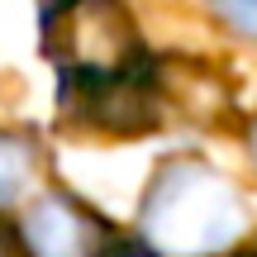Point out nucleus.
<instances>
[{
  "label": "nucleus",
  "instance_id": "1",
  "mask_svg": "<svg viewBox=\"0 0 257 257\" xmlns=\"http://www.w3.org/2000/svg\"><path fill=\"white\" fill-rule=\"evenodd\" d=\"M243 229V200L219 172L176 162L153 181L138 233L153 257H214Z\"/></svg>",
  "mask_w": 257,
  "mask_h": 257
},
{
  "label": "nucleus",
  "instance_id": "2",
  "mask_svg": "<svg viewBox=\"0 0 257 257\" xmlns=\"http://www.w3.org/2000/svg\"><path fill=\"white\" fill-rule=\"evenodd\" d=\"M15 243L24 257H105V224L72 195H43L29 205Z\"/></svg>",
  "mask_w": 257,
  "mask_h": 257
},
{
  "label": "nucleus",
  "instance_id": "3",
  "mask_svg": "<svg viewBox=\"0 0 257 257\" xmlns=\"http://www.w3.org/2000/svg\"><path fill=\"white\" fill-rule=\"evenodd\" d=\"M29 172H34V148L19 134H0V205H10L24 191Z\"/></svg>",
  "mask_w": 257,
  "mask_h": 257
},
{
  "label": "nucleus",
  "instance_id": "4",
  "mask_svg": "<svg viewBox=\"0 0 257 257\" xmlns=\"http://www.w3.org/2000/svg\"><path fill=\"white\" fill-rule=\"evenodd\" d=\"M210 10L243 38H257V0H210Z\"/></svg>",
  "mask_w": 257,
  "mask_h": 257
},
{
  "label": "nucleus",
  "instance_id": "5",
  "mask_svg": "<svg viewBox=\"0 0 257 257\" xmlns=\"http://www.w3.org/2000/svg\"><path fill=\"white\" fill-rule=\"evenodd\" d=\"M0 257H19V243H15V238H10V233H5V229H0Z\"/></svg>",
  "mask_w": 257,
  "mask_h": 257
},
{
  "label": "nucleus",
  "instance_id": "6",
  "mask_svg": "<svg viewBox=\"0 0 257 257\" xmlns=\"http://www.w3.org/2000/svg\"><path fill=\"white\" fill-rule=\"evenodd\" d=\"M110 257H153V252H110Z\"/></svg>",
  "mask_w": 257,
  "mask_h": 257
},
{
  "label": "nucleus",
  "instance_id": "7",
  "mask_svg": "<svg viewBox=\"0 0 257 257\" xmlns=\"http://www.w3.org/2000/svg\"><path fill=\"white\" fill-rule=\"evenodd\" d=\"M252 153H257V128H252Z\"/></svg>",
  "mask_w": 257,
  "mask_h": 257
}]
</instances>
